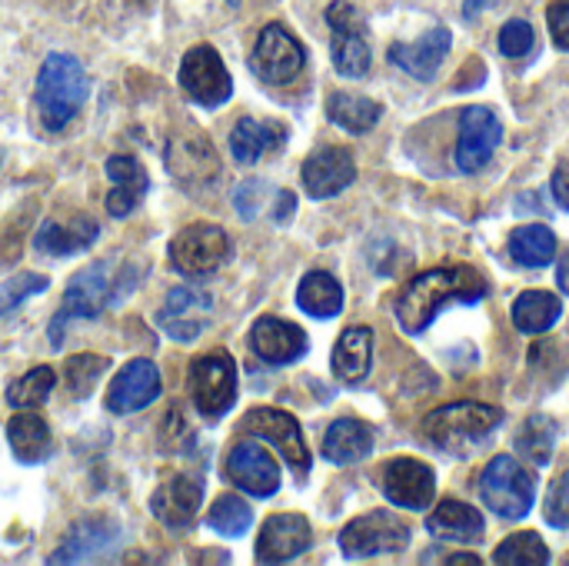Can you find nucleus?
<instances>
[{"label":"nucleus","mask_w":569,"mask_h":566,"mask_svg":"<svg viewBox=\"0 0 569 566\" xmlns=\"http://www.w3.org/2000/svg\"><path fill=\"white\" fill-rule=\"evenodd\" d=\"M490 284L473 267H440L413 277L397 297V320L407 334H423L433 317L450 304H480Z\"/></svg>","instance_id":"1"},{"label":"nucleus","mask_w":569,"mask_h":566,"mask_svg":"<svg viewBox=\"0 0 569 566\" xmlns=\"http://www.w3.org/2000/svg\"><path fill=\"white\" fill-rule=\"evenodd\" d=\"M87 93H90V80L83 63L70 53H50L40 63L37 90H33L40 127L47 133H60L80 113Z\"/></svg>","instance_id":"2"},{"label":"nucleus","mask_w":569,"mask_h":566,"mask_svg":"<svg viewBox=\"0 0 569 566\" xmlns=\"http://www.w3.org/2000/svg\"><path fill=\"white\" fill-rule=\"evenodd\" d=\"M500 424H503L500 407L467 400V404H450V407L433 410L423 420V437L447 454H467L480 447Z\"/></svg>","instance_id":"3"},{"label":"nucleus","mask_w":569,"mask_h":566,"mask_svg":"<svg viewBox=\"0 0 569 566\" xmlns=\"http://www.w3.org/2000/svg\"><path fill=\"white\" fill-rule=\"evenodd\" d=\"M480 500L503 520H523L533 510L537 477L517 457H493L480 474Z\"/></svg>","instance_id":"4"},{"label":"nucleus","mask_w":569,"mask_h":566,"mask_svg":"<svg viewBox=\"0 0 569 566\" xmlns=\"http://www.w3.org/2000/svg\"><path fill=\"white\" fill-rule=\"evenodd\" d=\"M110 290H113V284H110V267L107 264H90L80 274H73L67 290H63L60 310L50 317V327H47L50 347L57 350L63 344V334H67L70 324L97 320L103 314V307L110 304Z\"/></svg>","instance_id":"5"},{"label":"nucleus","mask_w":569,"mask_h":566,"mask_svg":"<svg viewBox=\"0 0 569 566\" xmlns=\"http://www.w3.org/2000/svg\"><path fill=\"white\" fill-rule=\"evenodd\" d=\"M187 390L200 417L220 420L237 404V364L227 350L197 357L187 370Z\"/></svg>","instance_id":"6"},{"label":"nucleus","mask_w":569,"mask_h":566,"mask_svg":"<svg viewBox=\"0 0 569 566\" xmlns=\"http://www.w3.org/2000/svg\"><path fill=\"white\" fill-rule=\"evenodd\" d=\"M230 257V237L217 224H190L170 240V267L183 277H207Z\"/></svg>","instance_id":"7"},{"label":"nucleus","mask_w":569,"mask_h":566,"mask_svg":"<svg viewBox=\"0 0 569 566\" xmlns=\"http://www.w3.org/2000/svg\"><path fill=\"white\" fill-rule=\"evenodd\" d=\"M327 23H330V53H333V67L343 77H363L370 70V37H367V23L360 17V10L347 0H333L327 7Z\"/></svg>","instance_id":"8"},{"label":"nucleus","mask_w":569,"mask_h":566,"mask_svg":"<svg viewBox=\"0 0 569 566\" xmlns=\"http://www.w3.org/2000/svg\"><path fill=\"white\" fill-rule=\"evenodd\" d=\"M410 544V527L387 510H373L363 514L357 520H350L340 534V550L350 560H367V557H380V554H400Z\"/></svg>","instance_id":"9"},{"label":"nucleus","mask_w":569,"mask_h":566,"mask_svg":"<svg viewBox=\"0 0 569 566\" xmlns=\"http://www.w3.org/2000/svg\"><path fill=\"white\" fill-rule=\"evenodd\" d=\"M180 87L200 107H220L233 93L230 70L210 43H197L180 60Z\"/></svg>","instance_id":"10"},{"label":"nucleus","mask_w":569,"mask_h":566,"mask_svg":"<svg viewBox=\"0 0 569 566\" xmlns=\"http://www.w3.org/2000/svg\"><path fill=\"white\" fill-rule=\"evenodd\" d=\"M243 434L250 437H260L267 444L277 447V454L297 470V477H307L310 474V450L303 444V430L297 424V417H290L287 410H277V407H253L243 424H240Z\"/></svg>","instance_id":"11"},{"label":"nucleus","mask_w":569,"mask_h":566,"mask_svg":"<svg viewBox=\"0 0 569 566\" xmlns=\"http://www.w3.org/2000/svg\"><path fill=\"white\" fill-rule=\"evenodd\" d=\"M303 47L297 43V37L280 27V23H267L253 43V53H250V67L253 73L263 80V83H273V87H283L290 80L300 77L303 70Z\"/></svg>","instance_id":"12"},{"label":"nucleus","mask_w":569,"mask_h":566,"mask_svg":"<svg viewBox=\"0 0 569 566\" xmlns=\"http://www.w3.org/2000/svg\"><path fill=\"white\" fill-rule=\"evenodd\" d=\"M213 317V300L200 287H177L157 310V327L177 344H193Z\"/></svg>","instance_id":"13"},{"label":"nucleus","mask_w":569,"mask_h":566,"mask_svg":"<svg viewBox=\"0 0 569 566\" xmlns=\"http://www.w3.org/2000/svg\"><path fill=\"white\" fill-rule=\"evenodd\" d=\"M163 390V377L157 370L153 360L140 357V360H130L117 370V377L110 380L107 387V410L117 414V417H127V414H137L143 407H150Z\"/></svg>","instance_id":"14"},{"label":"nucleus","mask_w":569,"mask_h":566,"mask_svg":"<svg viewBox=\"0 0 569 566\" xmlns=\"http://www.w3.org/2000/svg\"><path fill=\"white\" fill-rule=\"evenodd\" d=\"M380 490L393 507L403 510H427L437 500V477L423 460L397 457L380 474Z\"/></svg>","instance_id":"15"},{"label":"nucleus","mask_w":569,"mask_h":566,"mask_svg":"<svg viewBox=\"0 0 569 566\" xmlns=\"http://www.w3.org/2000/svg\"><path fill=\"white\" fill-rule=\"evenodd\" d=\"M503 140V127L490 107H467L460 113V140H457V167L463 173H477L490 163L493 150Z\"/></svg>","instance_id":"16"},{"label":"nucleus","mask_w":569,"mask_h":566,"mask_svg":"<svg viewBox=\"0 0 569 566\" xmlns=\"http://www.w3.org/2000/svg\"><path fill=\"white\" fill-rule=\"evenodd\" d=\"M120 547V527L113 520H80L70 527L63 544L47 557V564H93L107 560Z\"/></svg>","instance_id":"17"},{"label":"nucleus","mask_w":569,"mask_h":566,"mask_svg":"<svg viewBox=\"0 0 569 566\" xmlns=\"http://www.w3.org/2000/svg\"><path fill=\"white\" fill-rule=\"evenodd\" d=\"M227 480L260 500L280 490V470L260 444H237L227 454Z\"/></svg>","instance_id":"18"},{"label":"nucleus","mask_w":569,"mask_h":566,"mask_svg":"<svg viewBox=\"0 0 569 566\" xmlns=\"http://www.w3.org/2000/svg\"><path fill=\"white\" fill-rule=\"evenodd\" d=\"M200 504H203V484L200 477H190V474H177L163 480L150 497L153 517L170 530H187L197 520Z\"/></svg>","instance_id":"19"},{"label":"nucleus","mask_w":569,"mask_h":566,"mask_svg":"<svg viewBox=\"0 0 569 566\" xmlns=\"http://www.w3.org/2000/svg\"><path fill=\"white\" fill-rule=\"evenodd\" d=\"M310 544H313V530H310L307 517L273 514L257 537V560L260 564H287V560L307 554Z\"/></svg>","instance_id":"20"},{"label":"nucleus","mask_w":569,"mask_h":566,"mask_svg":"<svg viewBox=\"0 0 569 566\" xmlns=\"http://www.w3.org/2000/svg\"><path fill=\"white\" fill-rule=\"evenodd\" d=\"M303 187L310 197L327 200L347 190L357 180V160L343 147H320L303 160Z\"/></svg>","instance_id":"21"},{"label":"nucleus","mask_w":569,"mask_h":566,"mask_svg":"<svg viewBox=\"0 0 569 566\" xmlns=\"http://www.w3.org/2000/svg\"><path fill=\"white\" fill-rule=\"evenodd\" d=\"M250 350L273 367H287L307 354V334L280 317H260L250 330Z\"/></svg>","instance_id":"22"},{"label":"nucleus","mask_w":569,"mask_h":566,"mask_svg":"<svg viewBox=\"0 0 569 566\" xmlns=\"http://www.w3.org/2000/svg\"><path fill=\"white\" fill-rule=\"evenodd\" d=\"M107 177H110V193H107V214L110 217H130L140 200L147 197L150 177L143 163L130 153H113L107 157Z\"/></svg>","instance_id":"23"},{"label":"nucleus","mask_w":569,"mask_h":566,"mask_svg":"<svg viewBox=\"0 0 569 566\" xmlns=\"http://www.w3.org/2000/svg\"><path fill=\"white\" fill-rule=\"evenodd\" d=\"M450 43H453V37H450L447 27H430L413 43H393L390 47V63H397L403 73H410L417 80H433L437 77V67L450 53Z\"/></svg>","instance_id":"24"},{"label":"nucleus","mask_w":569,"mask_h":566,"mask_svg":"<svg viewBox=\"0 0 569 566\" xmlns=\"http://www.w3.org/2000/svg\"><path fill=\"white\" fill-rule=\"evenodd\" d=\"M100 227L87 214H73L67 220H43L40 230L33 234V250L43 257H70L87 250L97 240Z\"/></svg>","instance_id":"25"},{"label":"nucleus","mask_w":569,"mask_h":566,"mask_svg":"<svg viewBox=\"0 0 569 566\" xmlns=\"http://www.w3.org/2000/svg\"><path fill=\"white\" fill-rule=\"evenodd\" d=\"M283 143H287V127L277 123V120H250V117H243L230 130V153L243 167L257 163L270 150H280Z\"/></svg>","instance_id":"26"},{"label":"nucleus","mask_w":569,"mask_h":566,"mask_svg":"<svg viewBox=\"0 0 569 566\" xmlns=\"http://www.w3.org/2000/svg\"><path fill=\"white\" fill-rule=\"evenodd\" d=\"M7 440H10V450L20 464L33 467V464H43L50 454H53V437H50V427L43 417L30 414V410H20L10 424H7Z\"/></svg>","instance_id":"27"},{"label":"nucleus","mask_w":569,"mask_h":566,"mask_svg":"<svg viewBox=\"0 0 569 566\" xmlns=\"http://www.w3.org/2000/svg\"><path fill=\"white\" fill-rule=\"evenodd\" d=\"M370 360H373L370 327H347L333 347V374L343 384H360L370 374Z\"/></svg>","instance_id":"28"},{"label":"nucleus","mask_w":569,"mask_h":566,"mask_svg":"<svg viewBox=\"0 0 569 566\" xmlns=\"http://www.w3.org/2000/svg\"><path fill=\"white\" fill-rule=\"evenodd\" d=\"M373 450V430L360 420H337L323 437V457L337 467L367 460Z\"/></svg>","instance_id":"29"},{"label":"nucleus","mask_w":569,"mask_h":566,"mask_svg":"<svg viewBox=\"0 0 569 566\" xmlns=\"http://www.w3.org/2000/svg\"><path fill=\"white\" fill-rule=\"evenodd\" d=\"M427 530L440 540H457V544H473L483 537V517L470 507V504H460V500H443L430 520H427Z\"/></svg>","instance_id":"30"},{"label":"nucleus","mask_w":569,"mask_h":566,"mask_svg":"<svg viewBox=\"0 0 569 566\" xmlns=\"http://www.w3.org/2000/svg\"><path fill=\"white\" fill-rule=\"evenodd\" d=\"M297 304H300V310H307L310 317H320V320L337 317V314L343 310V287L337 284L333 274H327V270H310V274L300 280V287H297Z\"/></svg>","instance_id":"31"},{"label":"nucleus","mask_w":569,"mask_h":566,"mask_svg":"<svg viewBox=\"0 0 569 566\" xmlns=\"http://www.w3.org/2000/svg\"><path fill=\"white\" fill-rule=\"evenodd\" d=\"M380 113H383L380 103L370 100V97H360V93L337 90V93H330V100H327V117H330L337 127L350 130V133H367V130H373L377 120H380Z\"/></svg>","instance_id":"32"},{"label":"nucleus","mask_w":569,"mask_h":566,"mask_svg":"<svg viewBox=\"0 0 569 566\" xmlns=\"http://www.w3.org/2000/svg\"><path fill=\"white\" fill-rule=\"evenodd\" d=\"M563 314L560 297L547 294V290H527L513 300V324L523 334H547Z\"/></svg>","instance_id":"33"},{"label":"nucleus","mask_w":569,"mask_h":566,"mask_svg":"<svg viewBox=\"0 0 569 566\" xmlns=\"http://www.w3.org/2000/svg\"><path fill=\"white\" fill-rule=\"evenodd\" d=\"M510 254L520 267H547L557 260V234L543 224L517 227L510 237Z\"/></svg>","instance_id":"34"},{"label":"nucleus","mask_w":569,"mask_h":566,"mask_svg":"<svg viewBox=\"0 0 569 566\" xmlns=\"http://www.w3.org/2000/svg\"><path fill=\"white\" fill-rule=\"evenodd\" d=\"M53 384H57V374L50 367H33L27 370L23 377H17L10 387H7V404L13 410H33V407H43L53 394Z\"/></svg>","instance_id":"35"},{"label":"nucleus","mask_w":569,"mask_h":566,"mask_svg":"<svg viewBox=\"0 0 569 566\" xmlns=\"http://www.w3.org/2000/svg\"><path fill=\"white\" fill-rule=\"evenodd\" d=\"M553 444H557V424L550 417H530L520 434H517V450L533 464V467H547L553 457Z\"/></svg>","instance_id":"36"},{"label":"nucleus","mask_w":569,"mask_h":566,"mask_svg":"<svg viewBox=\"0 0 569 566\" xmlns=\"http://www.w3.org/2000/svg\"><path fill=\"white\" fill-rule=\"evenodd\" d=\"M493 560L500 566H543L550 564V550H547V544H543L540 534L527 530V534L507 537V540L497 547Z\"/></svg>","instance_id":"37"},{"label":"nucleus","mask_w":569,"mask_h":566,"mask_svg":"<svg viewBox=\"0 0 569 566\" xmlns=\"http://www.w3.org/2000/svg\"><path fill=\"white\" fill-rule=\"evenodd\" d=\"M110 360L100 357V354H77L63 364V380H67V390L77 397V400H87L97 387V380L107 374Z\"/></svg>","instance_id":"38"},{"label":"nucleus","mask_w":569,"mask_h":566,"mask_svg":"<svg viewBox=\"0 0 569 566\" xmlns=\"http://www.w3.org/2000/svg\"><path fill=\"white\" fill-rule=\"evenodd\" d=\"M207 524L223 534V537H243L253 524V510L243 497H233V494H223L213 507H210V517Z\"/></svg>","instance_id":"39"},{"label":"nucleus","mask_w":569,"mask_h":566,"mask_svg":"<svg viewBox=\"0 0 569 566\" xmlns=\"http://www.w3.org/2000/svg\"><path fill=\"white\" fill-rule=\"evenodd\" d=\"M167 157H180L183 160V167H170L173 173H177V180L183 183V180H190V177H200V180H213V173H217V157H213V150L203 143V140H183V143H177Z\"/></svg>","instance_id":"40"},{"label":"nucleus","mask_w":569,"mask_h":566,"mask_svg":"<svg viewBox=\"0 0 569 566\" xmlns=\"http://www.w3.org/2000/svg\"><path fill=\"white\" fill-rule=\"evenodd\" d=\"M50 287V280L43 274H33V270H23V274H13L10 280L0 284V320L10 317L23 300L43 294Z\"/></svg>","instance_id":"41"},{"label":"nucleus","mask_w":569,"mask_h":566,"mask_svg":"<svg viewBox=\"0 0 569 566\" xmlns=\"http://www.w3.org/2000/svg\"><path fill=\"white\" fill-rule=\"evenodd\" d=\"M543 517H547L550 527L569 530V470H563L553 480V487L547 494V504H543Z\"/></svg>","instance_id":"42"},{"label":"nucleus","mask_w":569,"mask_h":566,"mask_svg":"<svg viewBox=\"0 0 569 566\" xmlns=\"http://www.w3.org/2000/svg\"><path fill=\"white\" fill-rule=\"evenodd\" d=\"M533 43H537V33H533V27L527 23V20H510V23H503V30H500V50H503V57H527L530 50H533Z\"/></svg>","instance_id":"43"},{"label":"nucleus","mask_w":569,"mask_h":566,"mask_svg":"<svg viewBox=\"0 0 569 566\" xmlns=\"http://www.w3.org/2000/svg\"><path fill=\"white\" fill-rule=\"evenodd\" d=\"M547 20H550V33L553 40L569 50V0H553L550 10H547Z\"/></svg>","instance_id":"44"},{"label":"nucleus","mask_w":569,"mask_h":566,"mask_svg":"<svg viewBox=\"0 0 569 566\" xmlns=\"http://www.w3.org/2000/svg\"><path fill=\"white\" fill-rule=\"evenodd\" d=\"M553 197H557V203L569 210V160H563L557 170H553Z\"/></svg>","instance_id":"45"},{"label":"nucleus","mask_w":569,"mask_h":566,"mask_svg":"<svg viewBox=\"0 0 569 566\" xmlns=\"http://www.w3.org/2000/svg\"><path fill=\"white\" fill-rule=\"evenodd\" d=\"M500 0H463V17L467 20H477L480 17V10H487V7H497Z\"/></svg>","instance_id":"46"},{"label":"nucleus","mask_w":569,"mask_h":566,"mask_svg":"<svg viewBox=\"0 0 569 566\" xmlns=\"http://www.w3.org/2000/svg\"><path fill=\"white\" fill-rule=\"evenodd\" d=\"M557 280H560V287H563V294H569V250H567V257L560 260V270H557Z\"/></svg>","instance_id":"47"},{"label":"nucleus","mask_w":569,"mask_h":566,"mask_svg":"<svg viewBox=\"0 0 569 566\" xmlns=\"http://www.w3.org/2000/svg\"><path fill=\"white\" fill-rule=\"evenodd\" d=\"M447 564H453V566H460V564L480 566V557H470V554H467V557H463V554H460V557H450V560H447Z\"/></svg>","instance_id":"48"}]
</instances>
